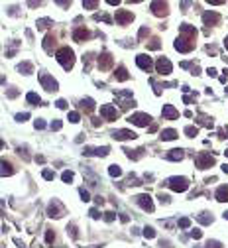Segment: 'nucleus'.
I'll return each instance as SVG.
<instances>
[{"instance_id":"1","label":"nucleus","mask_w":228,"mask_h":248,"mask_svg":"<svg viewBox=\"0 0 228 248\" xmlns=\"http://www.w3.org/2000/svg\"><path fill=\"white\" fill-rule=\"evenodd\" d=\"M55 57H57V61L61 63V67H63L65 71L73 69V65H75V53H73V49H69V47H61V49H57Z\"/></svg>"},{"instance_id":"2","label":"nucleus","mask_w":228,"mask_h":248,"mask_svg":"<svg viewBox=\"0 0 228 248\" xmlns=\"http://www.w3.org/2000/svg\"><path fill=\"white\" fill-rule=\"evenodd\" d=\"M167 185H169V189H173V191H187L189 181L185 177H169Z\"/></svg>"},{"instance_id":"3","label":"nucleus","mask_w":228,"mask_h":248,"mask_svg":"<svg viewBox=\"0 0 228 248\" xmlns=\"http://www.w3.org/2000/svg\"><path fill=\"white\" fill-rule=\"evenodd\" d=\"M195 164L199 170H207V167H210L212 164H215V158H212L210 154H207V152H201L197 158H195Z\"/></svg>"},{"instance_id":"4","label":"nucleus","mask_w":228,"mask_h":248,"mask_svg":"<svg viewBox=\"0 0 228 248\" xmlns=\"http://www.w3.org/2000/svg\"><path fill=\"white\" fill-rule=\"evenodd\" d=\"M40 83H41V87L45 91H49V93H53V91H57V81L51 75H47V73H40Z\"/></svg>"},{"instance_id":"5","label":"nucleus","mask_w":228,"mask_h":248,"mask_svg":"<svg viewBox=\"0 0 228 248\" xmlns=\"http://www.w3.org/2000/svg\"><path fill=\"white\" fill-rule=\"evenodd\" d=\"M128 122L136 124V126H148V124L151 122V116L146 114V112H136V114H132L128 118Z\"/></svg>"},{"instance_id":"6","label":"nucleus","mask_w":228,"mask_h":248,"mask_svg":"<svg viewBox=\"0 0 228 248\" xmlns=\"http://www.w3.org/2000/svg\"><path fill=\"white\" fill-rule=\"evenodd\" d=\"M47 215H49L51 218H53V217L59 218L61 215H65V209H63V205H61L57 199H53V201L49 203V207H47Z\"/></svg>"},{"instance_id":"7","label":"nucleus","mask_w":228,"mask_h":248,"mask_svg":"<svg viewBox=\"0 0 228 248\" xmlns=\"http://www.w3.org/2000/svg\"><path fill=\"white\" fill-rule=\"evenodd\" d=\"M100 116H104L106 120H116L118 118V111L112 105H102L100 106Z\"/></svg>"},{"instance_id":"8","label":"nucleus","mask_w":228,"mask_h":248,"mask_svg":"<svg viewBox=\"0 0 228 248\" xmlns=\"http://www.w3.org/2000/svg\"><path fill=\"white\" fill-rule=\"evenodd\" d=\"M134 199H136V203L144 211H153V201H151V197L148 193H146V195H138V197H134Z\"/></svg>"},{"instance_id":"9","label":"nucleus","mask_w":228,"mask_h":248,"mask_svg":"<svg viewBox=\"0 0 228 248\" xmlns=\"http://www.w3.org/2000/svg\"><path fill=\"white\" fill-rule=\"evenodd\" d=\"M156 69H157L159 75H169L171 73V63H169L167 57H159L157 63H156Z\"/></svg>"},{"instance_id":"10","label":"nucleus","mask_w":228,"mask_h":248,"mask_svg":"<svg viewBox=\"0 0 228 248\" xmlns=\"http://www.w3.org/2000/svg\"><path fill=\"white\" fill-rule=\"evenodd\" d=\"M175 49L181 53H185V51H191L193 49V41H189L185 38H177V41H175Z\"/></svg>"},{"instance_id":"11","label":"nucleus","mask_w":228,"mask_h":248,"mask_svg":"<svg viewBox=\"0 0 228 248\" xmlns=\"http://www.w3.org/2000/svg\"><path fill=\"white\" fill-rule=\"evenodd\" d=\"M108 152H110L108 146H102V148H85V156H100V158H104V156H108Z\"/></svg>"},{"instance_id":"12","label":"nucleus","mask_w":228,"mask_h":248,"mask_svg":"<svg viewBox=\"0 0 228 248\" xmlns=\"http://www.w3.org/2000/svg\"><path fill=\"white\" fill-rule=\"evenodd\" d=\"M114 140H134L136 134L132 132V130H116V132H112Z\"/></svg>"},{"instance_id":"13","label":"nucleus","mask_w":228,"mask_h":248,"mask_svg":"<svg viewBox=\"0 0 228 248\" xmlns=\"http://www.w3.org/2000/svg\"><path fill=\"white\" fill-rule=\"evenodd\" d=\"M136 63H138V67L144 69V71H150L151 69V59H150L148 55H144V53L136 57Z\"/></svg>"},{"instance_id":"14","label":"nucleus","mask_w":228,"mask_h":248,"mask_svg":"<svg viewBox=\"0 0 228 248\" xmlns=\"http://www.w3.org/2000/svg\"><path fill=\"white\" fill-rule=\"evenodd\" d=\"M161 114H163V118H167V120H175L179 116V112L175 111V106L173 105H165L163 106V111H161Z\"/></svg>"},{"instance_id":"15","label":"nucleus","mask_w":228,"mask_h":248,"mask_svg":"<svg viewBox=\"0 0 228 248\" xmlns=\"http://www.w3.org/2000/svg\"><path fill=\"white\" fill-rule=\"evenodd\" d=\"M203 22H204V26H215L216 22H218V14L216 12H204L203 14Z\"/></svg>"},{"instance_id":"16","label":"nucleus","mask_w":228,"mask_h":248,"mask_svg":"<svg viewBox=\"0 0 228 248\" xmlns=\"http://www.w3.org/2000/svg\"><path fill=\"white\" fill-rule=\"evenodd\" d=\"M151 10L156 16H165L167 14V4L165 2H151Z\"/></svg>"},{"instance_id":"17","label":"nucleus","mask_w":228,"mask_h":248,"mask_svg":"<svg viewBox=\"0 0 228 248\" xmlns=\"http://www.w3.org/2000/svg\"><path fill=\"white\" fill-rule=\"evenodd\" d=\"M110 65H112V57H110V53H102L98 57V67L102 71H106V69H110Z\"/></svg>"},{"instance_id":"18","label":"nucleus","mask_w":228,"mask_h":248,"mask_svg":"<svg viewBox=\"0 0 228 248\" xmlns=\"http://www.w3.org/2000/svg\"><path fill=\"white\" fill-rule=\"evenodd\" d=\"M132 14L130 12H126V10H118L116 12V22H118V24H128V22H132Z\"/></svg>"},{"instance_id":"19","label":"nucleus","mask_w":228,"mask_h":248,"mask_svg":"<svg viewBox=\"0 0 228 248\" xmlns=\"http://www.w3.org/2000/svg\"><path fill=\"white\" fill-rule=\"evenodd\" d=\"M89 30H85V28H79V30H75V32H73V40H75V41H83V40H87V38H89Z\"/></svg>"},{"instance_id":"20","label":"nucleus","mask_w":228,"mask_h":248,"mask_svg":"<svg viewBox=\"0 0 228 248\" xmlns=\"http://www.w3.org/2000/svg\"><path fill=\"white\" fill-rule=\"evenodd\" d=\"M216 199H218L220 203H224V201H228V187H226V185H222V187H218V191H216Z\"/></svg>"},{"instance_id":"21","label":"nucleus","mask_w":228,"mask_h":248,"mask_svg":"<svg viewBox=\"0 0 228 248\" xmlns=\"http://www.w3.org/2000/svg\"><path fill=\"white\" fill-rule=\"evenodd\" d=\"M171 162H177V159H183V150H169V154L165 156Z\"/></svg>"},{"instance_id":"22","label":"nucleus","mask_w":228,"mask_h":248,"mask_svg":"<svg viewBox=\"0 0 228 248\" xmlns=\"http://www.w3.org/2000/svg\"><path fill=\"white\" fill-rule=\"evenodd\" d=\"M81 106H83L87 112H93V111H94V100L87 97V99H83V100H81Z\"/></svg>"},{"instance_id":"23","label":"nucleus","mask_w":228,"mask_h":248,"mask_svg":"<svg viewBox=\"0 0 228 248\" xmlns=\"http://www.w3.org/2000/svg\"><path fill=\"white\" fill-rule=\"evenodd\" d=\"M161 140H175V138H177V132H175V130H163V132H161Z\"/></svg>"},{"instance_id":"24","label":"nucleus","mask_w":228,"mask_h":248,"mask_svg":"<svg viewBox=\"0 0 228 248\" xmlns=\"http://www.w3.org/2000/svg\"><path fill=\"white\" fill-rule=\"evenodd\" d=\"M14 173V170H12V164H8L6 159H2V177H6V175H12Z\"/></svg>"},{"instance_id":"25","label":"nucleus","mask_w":228,"mask_h":248,"mask_svg":"<svg viewBox=\"0 0 228 248\" xmlns=\"http://www.w3.org/2000/svg\"><path fill=\"white\" fill-rule=\"evenodd\" d=\"M114 77L118 79V81H126V79H128V71L124 69V67H118V69H116V73H114Z\"/></svg>"},{"instance_id":"26","label":"nucleus","mask_w":228,"mask_h":248,"mask_svg":"<svg viewBox=\"0 0 228 248\" xmlns=\"http://www.w3.org/2000/svg\"><path fill=\"white\" fill-rule=\"evenodd\" d=\"M26 99H28V103H32V105H40V103H41L40 94H35V93H28Z\"/></svg>"},{"instance_id":"27","label":"nucleus","mask_w":228,"mask_h":248,"mask_svg":"<svg viewBox=\"0 0 228 248\" xmlns=\"http://www.w3.org/2000/svg\"><path fill=\"white\" fill-rule=\"evenodd\" d=\"M108 173H110V175H112V177H120L122 175V170H120V165H110L108 167Z\"/></svg>"},{"instance_id":"28","label":"nucleus","mask_w":228,"mask_h":248,"mask_svg":"<svg viewBox=\"0 0 228 248\" xmlns=\"http://www.w3.org/2000/svg\"><path fill=\"white\" fill-rule=\"evenodd\" d=\"M18 71H22V73H24V75H30V73H32V63H20L18 65Z\"/></svg>"},{"instance_id":"29","label":"nucleus","mask_w":228,"mask_h":248,"mask_svg":"<svg viewBox=\"0 0 228 248\" xmlns=\"http://www.w3.org/2000/svg\"><path fill=\"white\" fill-rule=\"evenodd\" d=\"M61 179L65 181V183H71V181H73V171H63V175H61Z\"/></svg>"},{"instance_id":"30","label":"nucleus","mask_w":228,"mask_h":248,"mask_svg":"<svg viewBox=\"0 0 228 248\" xmlns=\"http://www.w3.org/2000/svg\"><path fill=\"white\" fill-rule=\"evenodd\" d=\"M144 236L146 238H153V236H156V230H153L151 227H146L144 229Z\"/></svg>"},{"instance_id":"31","label":"nucleus","mask_w":228,"mask_h":248,"mask_svg":"<svg viewBox=\"0 0 228 248\" xmlns=\"http://www.w3.org/2000/svg\"><path fill=\"white\" fill-rule=\"evenodd\" d=\"M83 6H85V8H97V6H98V2H94V0H85V2H83Z\"/></svg>"},{"instance_id":"32","label":"nucleus","mask_w":228,"mask_h":248,"mask_svg":"<svg viewBox=\"0 0 228 248\" xmlns=\"http://www.w3.org/2000/svg\"><path fill=\"white\" fill-rule=\"evenodd\" d=\"M79 193H81V197H83V201H91V195H89V191H87L85 187H81Z\"/></svg>"},{"instance_id":"33","label":"nucleus","mask_w":228,"mask_h":248,"mask_svg":"<svg viewBox=\"0 0 228 248\" xmlns=\"http://www.w3.org/2000/svg\"><path fill=\"white\" fill-rule=\"evenodd\" d=\"M197 132H199L197 126H187V128H185V134H187V136H197Z\"/></svg>"},{"instance_id":"34","label":"nucleus","mask_w":228,"mask_h":248,"mask_svg":"<svg viewBox=\"0 0 228 248\" xmlns=\"http://www.w3.org/2000/svg\"><path fill=\"white\" fill-rule=\"evenodd\" d=\"M189 224H191V221L187 217H183V218H179V227L181 229H189Z\"/></svg>"},{"instance_id":"35","label":"nucleus","mask_w":228,"mask_h":248,"mask_svg":"<svg viewBox=\"0 0 228 248\" xmlns=\"http://www.w3.org/2000/svg\"><path fill=\"white\" fill-rule=\"evenodd\" d=\"M43 177H45V179H55V171H51V170H43Z\"/></svg>"},{"instance_id":"36","label":"nucleus","mask_w":228,"mask_h":248,"mask_svg":"<svg viewBox=\"0 0 228 248\" xmlns=\"http://www.w3.org/2000/svg\"><path fill=\"white\" fill-rule=\"evenodd\" d=\"M207 248H222V244H220L218 240H209V242H207Z\"/></svg>"},{"instance_id":"37","label":"nucleus","mask_w":228,"mask_h":248,"mask_svg":"<svg viewBox=\"0 0 228 248\" xmlns=\"http://www.w3.org/2000/svg\"><path fill=\"white\" fill-rule=\"evenodd\" d=\"M47 24H51V20H38V28H40V30H45Z\"/></svg>"},{"instance_id":"38","label":"nucleus","mask_w":228,"mask_h":248,"mask_svg":"<svg viewBox=\"0 0 228 248\" xmlns=\"http://www.w3.org/2000/svg\"><path fill=\"white\" fill-rule=\"evenodd\" d=\"M34 126H35V130H43V128H45V122H43L41 118H38L34 122Z\"/></svg>"},{"instance_id":"39","label":"nucleus","mask_w":228,"mask_h":248,"mask_svg":"<svg viewBox=\"0 0 228 248\" xmlns=\"http://www.w3.org/2000/svg\"><path fill=\"white\" fill-rule=\"evenodd\" d=\"M45 240H47V242L51 244V242L55 240V232H53V230H47V232H45Z\"/></svg>"},{"instance_id":"40","label":"nucleus","mask_w":228,"mask_h":248,"mask_svg":"<svg viewBox=\"0 0 228 248\" xmlns=\"http://www.w3.org/2000/svg\"><path fill=\"white\" fill-rule=\"evenodd\" d=\"M79 118H81V116H79V112H75V111H73V112H69V122H79Z\"/></svg>"},{"instance_id":"41","label":"nucleus","mask_w":228,"mask_h":248,"mask_svg":"<svg viewBox=\"0 0 228 248\" xmlns=\"http://www.w3.org/2000/svg\"><path fill=\"white\" fill-rule=\"evenodd\" d=\"M61 126H63L61 120H53V122H51V130H61Z\"/></svg>"},{"instance_id":"42","label":"nucleus","mask_w":228,"mask_h":248,"mask_svg":"<svg viewBox=\"0 0 228 248\" xmlns=\"http://www.w3.org/2000/svg\"><path fill=\"white\" fill-rule=\"evenodd\" d=\"M28 116H30L28 112H20V114H16V120L18 122H24V120H28Z\"/></svg>"},{"instance_id":"43","label":"nucleus","mask_w":228,"mask_h":248,"mask_svg":"<svg viewBox=\"0 0 228 248\" xmlns=\"http://www.w3.org/2000/svg\"><path fill=\"white\" fill-rule=\"evenodd\" d=\"M114 218H116V215L112 213V211H108V213H104V221H108V223H110V221H114Z\"/></svg>"},{"instance_id":"44","label":"nucleus","mask_w":228,"mask_h":248,"mask_svg":"<svg viewBox=\"0 0 228 248\" xmlns=\"http://www.w3.org/2000/svg\"><path fill=\"white\" fill-rule=\"evenodd\" d=\"M67 230L71 232V236H73V238H77V229H75V224H69Z\"/></svg>"},{"instance_id":"45","label":"nucleus","mask_w":228,"mask_h":248,"mask_svg":"<svg viewBox=\"0 0 228 248\" xmlns=\"http://www.w3.org/2000/svg\"><path fill=\"white\" fill-rule=\"evenodd\" d=\"M191 236H193V238L197 240V238H201V236H203V232L199 230V229H195V230H191Z\"/></svg>"},{"instance_id":"46","label":"nucleus","mask_w":228,"mask_h":248,"mask_svg":"<svg viewBox=\"0 0 228 248\" xmlns=\"http://www.w3.org/2000/svg\"><path fill=\"white\" fill-rule=\"evenodd\" d=\"M197 218H199L201 223H204V224H209V223H210V217H204V215H199Z\"/></svg>"},{"instance_id":"47","label":"nucleus","mask_w":228,"mask_h":248,"mask_svg":"<svg viewBox=\"0 0 228 248\" xmlns=\"http://www.w3.org/2000/svg\"><path fill=\"white\" fill-rule=\"evenodd\" d=\"M55 105H57V108H67V103H65L63 99H59V100H57Z\"/></svg>"},{"instance_id":"48","label":"nucleus","mask_w":228,"mask_h":248,"mask_svg":"<svg viewBox=\"0 0 228 248\" xmlns=\"http://www.w3.org/2000/svg\"><path fill=\"white\" fill-rule=\"evenodd\" d=\"M89 215H91L93 218H98V217H100V215H98V211H97V209H91V213H89Z\"/></svg>"},{"instance_id":"49","label":"nucleus","mask_w":228,"mask_h":248,"mask_svg":"<svg viewBox=\"0 0 228 248\" xmlns=\"http://www.w3.org/2000/svg\"><path fill=\"white\" fill-rule=\"evenodd\" d=\"M150 47H151V49H157V47H159V41H157V40H153V41L150 43Z\"/></svg>"},{"instance_id":"50","label":"nucleus","mask_w":228,"mask_h":248,"mask_svg":"<svg viewBox=\"0 0 228 248\" xmlns=\"http://www.w3.org/2000/svg\"><path fill=\"white\" fill-rule=\"evenodd\" d=\"M207 73H209V75H212V77H216V69H209Z\"/></svg>"},{"instance_id":"51","label":"nucleus","mask_w":228,"mask_h":248,"mask_svg":"<svg viewBox=\"0 0 228 248\" xmlns=\"http://www.w3.org/2000/svg\"><path fill=\"white\" fill-rule=\"evenodd\" d=\"M224 47H226V49H228V38H226V40H224Z\"/></svg>"},{"instance_id":"52","label":"nucleus","mask_w":228,"mask_h":248,"mask_svg":"<svg viewBox=\"0 0 228 248\" xmlns=\"http://www.w3.org/2000/svg\"><path fill=\"white\" fill-rule=\"evenodd\" d=\"M224 217H226V218H228V213H224Z\"/></svg>"},{"instance_id":"53","label":"nucleus","mask_w":228,"mask_h":248,"mask_svg":"<svg viewBox=\"0 0 228 248\" xmlns=\"http://www.w3.org/2000/svg\"><path fill=\"white\" fill-rule=\"evenodd\" d=\"M224 154H226V156H228V150H226V152H224Z\"/></svg>"}]
</instances>
